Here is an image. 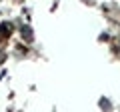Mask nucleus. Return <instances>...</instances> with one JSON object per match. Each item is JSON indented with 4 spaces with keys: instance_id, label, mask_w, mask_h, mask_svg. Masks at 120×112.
Wrapping results in <instances>:
<instances>
[{
    "instance_id": "obj_1",
    "label": "nucleus",
    "mask_w": 120,
    "mask_h": 112,
    "mask_svg": "<svg viewBox=\"0 0 120 112\" xmlns=\"http://www.w3.org/2000/svg\"><path fill=\"white\" fill-rule=\"evenodd\" d=\"M10 32H12V24L10 22L0 24V36H10Z\"/></svg>"
},
{
    "instance_id": "obj_2",
    "label": "nucleus",
    "mask_w": 120,
    "mask_h": 112,
    "mask_svg": "<svg viewBox=\"0 0 120 112\" xmlns=\"http://www.w3.org/2000/svg\"><path fill=\"white\" fill-rule=\"evenodd\" d=\"M22 36H24L26 40H32V30H30L28 26H24V28H22Z\"/></svg>"
}]
</instances>
